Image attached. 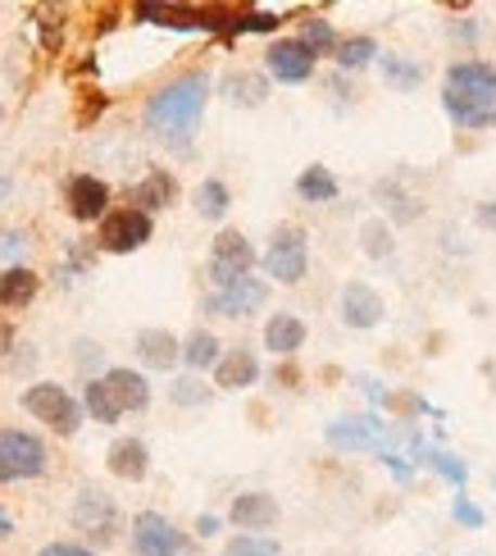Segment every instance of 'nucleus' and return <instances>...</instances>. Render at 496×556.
<instances>
[{"mask_svg":"<svg viewBox=\"0 0 496 556\" xmlns=\"http://www.w3.org/2000/svg\"><path fill=\"white\" fill-rule=\"evenodd\" d=\"M205 105H209V78L201 74H182L174 83H164L155 97L147 101V128L169 147H187L196 137L201 119H205Z\"/></svg>","mask_w":496,"mask_h":556,"instance_id":"f257e3e1","label":"nucleus"},{"mask_svg":"<svg viewBox=\"0 0 496 556\" xmlns=\"http://www.w3.org/2000/svg\"><path fill=\"white\" fill-rule=\"evenodd\" d=\"M442 110L456 128H492L496 124V68L483 60H460L446 68Z\"/></svg>","mask_w":496,"mask_h":556,"instance_id":"f03ea898","label":"nucleus"},{"mask_svg":"<svg viewBox=\"0 0 496 556\" xmlns=\"http://www.w3.org/2000/svg\"><path fill=\"white\" fill-rule=\"evenodd\" d=\"M128 543H132V556H201L196 543L160 511H137Z\"/></svg>","mask_w":496,"mask_h":556,"instance_id":"7ed1b4c3","label":"nucleus"},{"mask_svg":"<svg viewBox=\"0 0 496 556\" xmlns=\"http://www.w3.org/2000/svg\"><path fill=\"white\" fill-rule=\"evenodd\" d=\"M51 466L46 443L28 429H0V483H18V479H37Z\"/></svg>","mask_w":496,"mask_h":556,"instance_id":"20e7f679","label":"nucleus"},{"mask_svg":"<svg viewBox=\"0 0 496 556\" xmlns=\"http://www.w3.org/2000/svg\"><path fill=\"white\" fill-rule=\"evenodd\" d=\"M305 269H310V242H305V233L296 224H282L278 233L269 238V251H265V274L274 278V283H288L296 288Z\"/></svg>","mask_w":496,"mask_h":556,"instance_id":"39448f33","label":"nucleus"},{"mask_svg":"<svg viewBox=\"0 0 496 556\" xmlns=\"http://www.w3.org/2000/svg\"><path fill=\"white\" fill-rule=\"evenodd\" d=\"M68 520H74L78 534H87L91 543H101V547L119 539V502H114L110 493H101V489H82L74 497Z\"/></svg>","mask_w":496,"mask_h":556,"instance_id":"423d86ee","label":"nucleus"},{"mask_svg":"<svg viewBox=\"0 0 496 556\" xmlns=\"http://www.w3.org/2000/svg\"><path fill=\"white\" fill-rule=\"evenodd\" d=\"M23 406H28L41 425H51L55 433H78V425H82V406L68 397V392L60 388V383H33L28 392H23Z\"/></svg>","mask_w":496,"mask_h":556,"instance_id":"0eeeda50","label":"nucleus"},{"mask_svg":"<svg viewBox=\"0 0 496 556\" xmlns=\"http://www.w3.org/2000/svg\"><path fill=\"white\" fill-rule=\"evenodd\" d=\"M251 265H255V247L242 233L224 228V233L215 238V247H209V283H215V288L238 283V278L251 274Z\"/></svg>","mask_w":496,"mask_h":556,"instance_id":"6e6552de","label":"nucleus"},{"mask_svg":"<svg viewBox=\"0 0 496 556\" xmlns=\"http://www.w3.org/2000/svg\"><path fill=\"white\" fill-rule=\"evenodd\" d=\"M151 233H155V219L141 215L137 205H128V211H114V215L101 219V247L114 251V256H128V251L147 247Z\"/></svg>","mask_w":496,"mask_h":556,"instance_id":"1a4fd4ad","label":"nucleus"},{"mask_svg":"<svg viewBox=\"0 0 496 556\" xmlns=\"http://www.w3.org/2000/svg\"><path fill=\"white\" fill-rule=\"evenodd\" d=\"M265 301H269V283L246 274V278H238V283H228V288H219L215 296H209L205 311L224 315V319H246V315H255L259 306H265Z\"/></svg>","mask_w":496,"mask_h":556,"instance_id":"9d476101","label":"nucleus"},{"mask_svg":"<svg viewBox=\"0 0 496 556\" xmlns=\"http://www.w3.org/2000/svg\"><path fill=\"white\" fill-rule=\"evenodd\" d=\"M315 60H319V55H315V51H305L296 37L274 41V46H269V55H265L269 74H274L278 83H310V78H315Z\"/></svg>","mask_w":496,"mask_h":556,"instance_id":"9b49d317","label":"nucleus"},{"mask_svg":"<svg viewBox=\"0 0 496 556\" xmlns=\"http://www.w3.org/2000/svg\"><path fill=\"white\" fill-rule=\"evenodd\" d=\"M68 215H74L78 224H91V219H105L110 215V188L101 178H91V174H78V178H68Z\"/></svg>","mask_w":496,"mask_h":556,"instance_id":"f8f14e48","label":"nucleus"},{"mask_svg":"<svg viewBox=\"0 0 496 556\" xmlns=\"http://www.w3.org/2000/svg\"><path fill=\"white\" fill-rule=\"evenodd\" d=\"M282 516V506L269 497V493H242V497H232L228 506V520L246 529V534H259V529H274Z\"/></svg>","mask_w":496,"mask_h":556,"instance_id":"ddd939ff","label":"nucleus"},{"mask_svg":"<svg viewBox=\"0 0 496 556\" xmlns=\"http://www.w3.org/2000/svg\"><path fill=\"white\" fill-rule=\"evenodd\" d=\"M383 315H387L383 296H378L369 283H346L342 288V319H346V329H373Z\"/></svg>","mask_w":496,"mask_h":556,"instance_id":"4468645a","label":"nucleus"},{"mask_svg":"<svg viewBox=\"0 0 496 556\" xmlns=\"http://www.w3.org/2000/svg\"><path fill=\"white\" fill-rule=\"evenodd\" d=\"M110 475L114 479H128V483H141L151 475V452H147V443L141 438H119V443L110 447Z\"/></svg>","mask_w":496,"mask_h":556,"instance_id":"2eb2a0df","label":"nucleus"},{"mask_svg":"<svg viewBox=\"0 0 496 556\" xmlns=\"http://www.w3.org/2000/svg\"><path fill=\"white\" fill-rule=\"evenodd\" d=\"M383 438H387V429L378 420H338V425H328V443L346 447V452H373V447H383Z\"/></svg>","mask_w":496,"mask_h":556,"instance_id":"dca6fc26","label":"nucleus"},{"mask_svg":"<svg viewBox=\"0 0 496 556\" xmlns=\"http://www.w3.org/2000/svg\"><path fill=\"white\" fill-rule=\"evenodd\" d=\"M255 379H259V361H255V352H246V346H232V352H224L219 365H215V383L224 392L251 388Z\"/></svg>","mask_w":496,"mask_h":556,"instance_id":"f3484780","label":"nucleus"},{"mask_svg":"<svg viewBox=\"0 0 496 556\" xmlns=\"http://www.w3.org/2000/svg\"><path fill=\"white\" fill-rule=\"evenodd\" d=\"M105 388L119 410H147L151 406V383L137 375V369H110L105 375Z\"/></svg>","mask_w":496,"mask_h":556,"instance_id":"a211bd4d","label":"nucleus"},{"mask_svg":"<svg viewBox=\"0 0 496 556\" xmlns=\"http://www.w3.org/2000/svg\"><path fill=\"white\" fill-rule=\"evenodd\" d=\"M137 356L151 369H174L182 361V342L169 329H141L137 333Z\"/></svg>","mask_w":496,"mask_h":556,"instance_id":"6ab92c4d","label":"nucleus"},{"mask_svg":"<svg viewBox=\"0 0 496 556\" xmlns=\"http://www.w3.org/2000/svg\"><path fill=\"white\" fill-rule=\"evenodd\" d=\"M301 342H305V319L301 315H269V324H265V346L274 356H292V352H301Z\"/></svg>","mask_w":496,"mask_h":556,"instance_id":"aec40b11","label":"nucleus"},{"mask_svg":"<svg viewBox=\"0 0 496 556\" xmlns=\"http://www.w3.org/2000/svg\"><path fill=\"white\" fill-rule=\"evenodd\" d=\"M174 197H178V182H174V174H164V169H151L147 178L137 182V192H132V201H137V211H141V215L174 205Z\"/></svg>","mask_w":496,"mask_h":556,"instance_id":"412c9836","label":"nucleus"},{"mask_svg":"<svg viewBox=\"0 0 496 556\" xmlns=\"http://www.w3.org/2000/svg\"><path fill=\"white\" fill-rule=\"evenodd\" d=\"M224 97L232 101V105H265V97H269V78L265 74H246V68H242V74H228L224 78Z\"/></svg>","mask_w":496,"mask_h":556,"instance_id":"4be33fe9","label":"nucleus"},{"mask_svg":"<svg viewBox=\"0 0 496 556\" xmlns=\"http://www.w3.org/2000/svg\"><path fill=\"white\" fill-rule=\"evenodd\" d=\"M41 278L33 269H0V306H28V301L37 296Z\"/></svg>","mask_w":496,"mask_h":556,"instance_id":"5701e85b","label":"nucleus"},{"mask_svg":"<svg viewBox=\"0 0 496 556\" xmlns=\"http://www.w3.org/2000/svg\"><path fill=\"white\" fill-rule=\"evenodd\" d=\"M296 197L301 201H310V205H328V201H338V178L333 169H323V165H310L301 178H296Z\"/></svg>","mask_w":496,"mask_h":556,"instance_id":"b1692460","label":"nucleus"},{"mask_svg":"<svg viewBox=\"0 0 496 556\" xmlns=\"http://www.w3.org/2000/svg\"><path fill=\"white\" fill-rule=\"evenodd\" d=\"M219 356H224V346H219V338L209 333V329L187 333V342H182V361L192 365V369H215Z\"/></svg>","mask_w":496,"mask_h":556,"instance_id":"393cba45","label":"nucleus"},{"mask_svg":"<svg viewBox=\"0 0 496 556\" xmlns=\"http://www.w3.org/2000/svg\"><path fill=\"white\" fill-rule=\"evenodd\" d=\"M410 443H415V456H419V466H433L442 479H452L456 489L465 493V483H469V470H465V460H456L452 452H429L419 443V433H410Z\"/></svg>","mask_w":496,"mask_h":556,"instance_id":"a878e982","label":"nucleus"},{"mask_svg":"<svg viewBox=\"0 0 496 556\" xmlns=\"http://www.w3.org/2000/svg\"><path fill=\"white\" fill-rule=\"evenodd\" d=\"M383 64V78L396 87V91H415L423 83V64L419 60H406V55H378Z\"/></svg>","mask_w":496,"mask_h":556,"instance_id":"bb28decb","label":"nucleus"},{"mask_svg":"<svg viewBox=\"0 0 496 556\" xmlns=\"http://www.w3.org/2000/svg\"><path fill=\"white\" fill-rule=\"evenodd\" d=\"M228 205H232V192L224 188L219 178H205L201 188H196V215H201V219H215V224H219V219L228 215Z\"/></svg>","mask_w":496,"mask_h":556,"instance_id":"cd10ccee","label":"nucleus"},{"mask_svg":"<svg viewBox=\"0 0 496 556\" xmlns=\"http://www.w3.org/2000/svg\"><path fill=\"white\" fill-rule=\"evenodd\" d=\"M82 410H91V420H101V425H114V420L124 415L119 406H114L105 379H91V383H87V392H82Z\"/></svg>","mask_w":496,"mask_h":556,"instance_id":"c85d7f7f","label":"nucleus"},{"mask_svg":"<svg viewBox=\"0 0 496 556\" xmlns=\"http://www.w3.org/2000/svg\"><path fill=\"white\" fill-rule=\"evenodd\" d=\"M369 60H378V41L373 37H346V41H338V68H365Z\"/></svg>","mask_w":496,"mask_h":556,"instance_id":"c756f323","label":"nucleus"},{"mask_svg":"<svg viewBox=\"0 0 496 556\" xmlns=\"http://www.w3.org/2000/svg\"><path fill=\"white\" fill-rule=\"evenodd\" d=\"M224 556H282V547L269 534H238V539H228Z\"/></svg>","mask_w":496,"mask_h":556,"instance_id":"7c9ffc66","label":"nucleus"},{"mask_svg":"<svg viewBox=\"0 0 496 556\" xmlns=\"http://www.w3.org/2000/svg\"><path fill=\"white\" fill-rule=\"evenodd\" d=\"M23 256H28V233H18V228H0V269H18Z\"/></svg>","mask_w":496,"mask_h":556,"instance_id":"2f4dec72","label":"nucleus"},{"mask_svg":"<svg viewBox=\"0 0 496 556\" xmlns=\"http://www.w3.org/2000/svg\"><path fill=\"white\" fill-rule=\"evenodd\" d=\"M301 46H305V51H328V46H333V51H338V33H333V23H323V18H310V23H305V33L296 37Z\"/></svg>","mask_w":496,"mask_h":556,"instance_id":"473e14b6","label":"nucleus"},{"mask_svg":"<svg viewBox=\"0 0 496 556\" xmlns=\"http://www.w3.org/2000/svg\"><path fill=\"white\" fill-rule=\"evenodd\" d=\"M365 251L373 261H383V256H392V228L387 224H365Z\"/></svg>","mask_w":496,"mask_h":556,"instance_id":"72a5a7b5","label":"nucleus"},{"mask_svg":"<svg viewBox=\"0 0 496 556\" xmlns=\"http://www.w3.org/2000/svg\"><path fill=\"white\" fill-rule=\"evenodd\" d=\"M169 397H174L178 406H205V402H209V388H205L201 379H178Z\"/></svg>","mask_w":496,"mask_h":556,"instance_id":"f704fd0d","label":"nucleus"},{"mask_svg":"<svg viewBox=\"0 0 496 556\" xmlns=\"http://www.w3.org/2000/svg\"><path fill=\"white\" fill-rule=\"evenodd\" d=\"M452 516H456V520H460L465 529H483V520H487V516H483V511H479V506H474V502H469L465 493L456 497V506H452Z\"/></svg>","mask_w":496,"mask_h":556,"instance_id":"c9c22d12","label":"nucleus"},{"mask_svg":"<svg viewBox=\"0 0 496 556\" xmlns=\"http://www.w3.org/2000/svg\"><path fill=\"white\" fill-rule=\"evenodd\" d=\"M37 556H101V552H91L82 543H46Z\"/></svg>","mask_w":496,"mask_h":556,"instance_id":"e433bc0d","label":"nucleus"},{"mask_svg":"<svg viewBox=\"0 0 496 556\" xmlns=\"http://www.w3.org/2000/svg\"><path fill=\"white\" fill-rule=\"evenodd\" d=\"M238 28L242 33H269V28H278V18L274 14H246V18H238Z\"/></svg>","mask_w":496,"mask_h":556,"instance_id":"4c0bfd02","label":"nucleus"},{"mask_svg":"<svg viewBox=\"0 0 496 556\" xmlns=\"http://www.w3.org/2000/svg\"><path fill=\"white\" fill-rule=\"evenodd\" d=\"M383 460H387V470H392V475H396L400 483H406V479H410V466H406V460H400L396 452H383Z\"/></svg>","mask_w":496,"mask_h":556,"instance_id":"58836bf2","label":"nucleus"},{"mask_svg":"<svg viewBox=\"0 0 496 556\" xmlns=\"http://www.w3.org/2000/svg\"><path fill=\"white\" fill-rule=\"evenodd\" d=\"M10 346H14V329H10V319H5V315H0V356H5V352H10Z\"/></svg>","mask_w":496,"mask_h":556,"instance_id":"ea45409f","label":"nucleus"},{"mask_svg":"<svg viewBox=\"0 0 496 556\" xmlns=\"http://www.w3.org/2000/svg\"><path fill=\"white\" fill-rule=\"evenodd\" d=\"M479 224H483V228H496V201H483V205H479Z\"/></svg>","mask_w":496,"mask_h":556,"instance_id":"a19ab883","label":"nucleus"},{"mask_svg":"<svg viewBox=\"0 0 496 556\" xmlns=\"http://www.w3.org/2000/svg\"><path fill=\"white\" fill-rule=\"evenodd\" d=\"M196 529H201V539H205V534H215V529H219V520H215V516H201Z\"/></svg>","mask_w":496,"mask_h":556,"instance_id":"79ce46f5","label":"nucleus"},{"mask_svg":"<svg viewBox=\"0 0 496 556\" xmlns=\"http://www.w3.org/2000/svg\"><path fill=\"white\" fill-rule=\"evenodd\" d=\"M10 197V178H0V201H5Z\"/></svg>","mask_w":496,"mask_h":556,"instance_id":"37998d69","label":"nucleus"},{"mask_svg":"<svg viewBox=\"0 0 496 556\" xmlns=\"http://www.w3.org/2000/svg\"><path fill=\"white\" fill-rule=\"evenodd\" d=\"M0 534H10V516H0Z\"/></svg>","mask_w":496,"mask_h":556,"instance_id":"c03bdc74","label":"nucleus"},{"mask_svg":"<svg viewBox=\"0 0 496 556\" xmlns=\"http://www.w3.org/2000/svg\"><path fill=\"white\" fill-rule=\"evenodd\" d=\"M0 119H5V105H0Z\"/></svg>","mask_w":496,"mask_h":556,"instance_id":"a18cd8bd","label":"nucleus"},{"mask_svg":"<svg viewBox=\"0 0 496 556\" xmlns=\"http://www.w3.org/2000/svg\"><path fill=\"white\" fill-rule=\"evenodd\" d=\"M492 489H496V479H492Z\"/></svg>","mask_w":496,"mask_h":556,"instance_id":"49530a36","label":"nucleus"}]
</instances>
